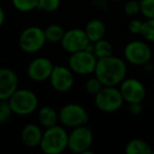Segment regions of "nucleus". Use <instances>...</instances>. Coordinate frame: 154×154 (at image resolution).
I'll return each mask as SVG.
<instances>
[{
	"label": "nucleus",
	"mask_w": 154,
	"mask_h": 154,
	"mask_svg": "<svg viewBox=\"0 0 154 154\" xmlns=\"http://www.w3.org/2000/svg\"><path fill=\"white\" fill-rule=\"evenodd\" d=\"M69 133L66 127L55 125L43 131L40 149L45 154H60L68 149Z\"/></svg>",
	"instance_id": "2"
},
{
	"label": "nucleus",
	"mask_w": 154,
	"mask_h": 154,
	"mask_svg": "<svg viewBox=\"0 0 154 154\" xmlns=\"http://www.w3.org/2000/svg\"><path fill=\"white\" fill-rule=\"evenodd\" d=\"M119 91L125 103H143L146 98L147 91L140 80L136 78H125L119 84Z\"/></svg>",
	"instance_id": "13"
},
{
	"label": "nucleus",
	"mask_w": 154,
	"mask_h": 154,
	"mask_svg": "<svg viewBox=\"0 0 154 154\" xmlns=\"http://www.w3.org/2000/svg\"><path fill=\"white\" fill-rule=\"evenodd\" d=\"M110 1H114V2H116V1H120V0H110Z\"/></svg>",
	"instance_id": "32"
},
{
	"label": "nucleus",
	"mask_w": 154,
	"mask_h": 154,
	"mask_svg": "<svg viewBox=\"0 0 154 154\" xmlns=\"http://www.w3.org/2000/svg\"><path fill=\"white\" fill-rule=\"evenodd\" d=\"M152 154H154V150H152Z\"/></svg>",
	"instance_id": "33"
},
{
	"label": "nucleus",
	"mask_w": 154,
	"mask_h": 154,
	"mask_svg": "<svg viewBox=\"0 0 154 154\" xmlns=\"http://www.w3.org/2000/svg\"><path fill=\"white\" fill-rule=\"evenodd\" d=\"M60 7V0H39L37 10L45 13H54Z\"/></svg>",
	"instance_id": "22"
},
{
	"label": "nucleus",
	"mask_w": 154,
	"mask_h": 154,
	"mask_svg": "<svg viewBox=\"0 0 154 154\" xmlns=\"http://www.w3.org/2000/svg\"><path fill=\"white\" fill-rule=\"evenodd\" d=\"M129 112L131 115L137 116L143 112V107H141V103H129Z\"/></svg>",
	"instance_id": "29"
},
{
	"label": "nucleus",
	"mask_w": 154,
	"mask_h": 154,
	"mask_svg": "<svg viewBox=\"0 0 154 154\" xmlns=\"http://www.w3.org/2000/svg\"><path fill=\"white\" fill-rule=\"evenodd\" d=\"M84 30L91 42H96L97 40L103 38L107 29H106V24L103 23V20L94 18V19L88 21Z\"/></svg>",
	"instance_id": "16"
},
{
	"label": "nucleus",
	"mask_w": 154,
	"mask_h": 154,
	"mask_svg": "<svg viewBox=\"0 0 154 154\" xmlns=\"http://www.w3.org/2000/svg\"><path fill=\"white\" fill-rule=\"evenodd\" d=\"M54 64L48 57H36L29 63L26 69V74L31 80L35 82H43L50 79L53 72Z\"/></svg>",
	"instance_id": "12"
},
{
	"label": "nucleus",
	"mask_w": 154,
	"mask_h": 154,
	"mask_svg": "<svg viewBox=\"0 0 154 154\" xmlns=\"http://www.w3.org/2000/svg\"><path fill=\"white\" fill-rule=\"evenodd\" d=\"M140 35L145 40L154 42V19H146L143 22Z\"/></svg>",
	"instance_id": "23"
},
{
	"label": "nucleus",
	"mask_w": 154,
	"mask_h": 154,
	"mask_svg": "<svg viewBox=\"0 0 154 154\" xmlns=\"http://www.w3.org/2000/svg\"><path fill=\"white\" fill-rule=\"evenodd\" d=\"M124 12L129 17H135L140 14V3L139 0H129L124 7Z\"/></svg>",
	"instance_id": "25"
},
{
	"label": "nucleus",
	"mask_w": 154,
	"mask_h": 154,
	"mask_svg": "<svg viewBox=\"0 0 154 154\" xmlns=\"http://www.w3.org/2000/svg\"><path fill=\"white\" fill-rule=\"evenodd\" d=\"M124 57L128 63L143 66L152 58V50L147 42L141 40H132L124 49Z\"/></svg>",
	"instance_id": "8"
},
{
	"label": "nucleus",
	"mask_w": 154,
	"mask_h": 154,
	"mask_svg": "<svg viewBox=\"0 0 154 154\" xmlns=\"http://www.w3.org/2000/svg\"><path fill=\"white\" fill-rule=\"evenodd\" d=\"M94 103L96 108L105 113H113L122 107L125 100L116 87L103 86L96 95H94Z\"/></svg>",
	"instance_id": "4"
},
{
	"label": "nucleus",
	"mask_w": 154,
	"mask_h": 154,
	"mask_svg": "<svg viewBox=\"0 0 154 154\" xmlns=\"http://www.w3.org/2000/svg\"><path fill=\"white\" fill-rule=\"evenodd\" d=\"M37 118H38L39 125L45 129L57 125V122L59 120L58 112L54 108L50 107V106H43V107H41L38 110Z\"/></svg>",
	"instance_id": "17"
},
{
	"label": "nucleus",
	"mask_w": 154,
	"mask_h": 154,
	"mask_svg": "<svg viewBox=\"0 0 154 154\" xmlns=\"http://www.w3.org/2000/svg\"><path fill=\"white\" fill-rule=\"evenodd\" d=\"M103 84L97 79V77H92V78H89L87 80L86 85H85V88H86V91L88 94L90 95H96L97 93L100 91V89L103 88Z\"/></svg>",
	"instance_id": "26"
},
{
	"label": "nucleus",
	"mask_w": 154,
	"mask_h": 154,
	"mask_svg": "<svg viewBox=\"0 0 154 154\" xmlns=\"http://www.w3.org/2000/svg\"><path fill=\"white\" fill-rule=\"evenodd\" d=\"M64 32H66V31H64L63 28H62L61 26H59V24H57V23L50 24L45 30L47 41H50V42H58V41H59L60 42Z\"/></svg>",
	"instance_id": "20"
},
{
	"label": "nucleus",
	"mask_w": 154,
	"mask_h": 154,
	"mask_svg": "<svg viewBox=\"0 0 154 154\" xmlns=\"http://www.w3.org/2000/svg\"><path fill=\"white\" fill-rule=\"evenodd\" d=\"M90 39L88 38L86 32L82 29H70L64 32L60 45L62 49L69 54H73L75 52L86 50L90 43Z\"/></svg>",
	"instance_id": "10"
},
{
	"label": "nucleus",
	"mask_w": 154,
	"mask_h": 154,
	"mask_svg": "<svg viewBox=\"0 0 154 154\" xmlns=\"http://www.w3.org/2000/svg\"><path fill=\"white\" fill-rule=\"evenodd\" d=\"M59 122L66 128H76V127L87 125L89 122V114L87 110L79 103H66L58 112Z\"/></svg>",
	"instance_id": "6"
},
{
	"label": "nucleus",
	"mask_w": 154,
	"mask_h": 154,
	"mask_svg": "<svg viewBox=\"0 0 154 154\" xmlns=\"http://www.w3.org/2000/svg\"><path fill=\"white\" fill-rule=\"evenodd\" d=\"M19 86V79L14 70L0 68V100H8Z\"/></svg>",
	"instance_id": "14"
},
{
	"label": "nucleus",
	"mask_w": 154,
	"mask_h": 154,
	"mask_svg": "<svg viewBox=\"0 0 154 154\" xmlns=\"http://www.w3.org/2000/svg\"><path fill=\"white\" fill-rule=\"evenodd\" d=\"M8 100L13 114L19 116H28L33 114L38 109L39 105L37 95L29 89L18 88Z\"/></svg>",
	"instance_id": "3"
},
{
	"label": "nucleus",
	"mask_w": 154,
	"mask_h": 154,
	"mask_svg": "<svg viewBox=\"0 0 154 154\" xmlns=\"http://www.w3.org/2000/svg\"><path fill=\"white\" fill-rule=\"evenodd\" d=\"M127 154H152V148L147 141L140 138H134L128 141L125 147Z\"/></svg>",
	"instance_id": "18"
},
{
	"label": "nucleus",
	"mask_w": 154,
	"mask_h": 154,
	"mask_svg": "<svg viewBox=\"0 0 154 154\" xmlns=\"http://www.w3.org/2000/svg\"><path fill=\"white\" fill-rule=\"evenodd\" d=\"M143 22L141 20L139 19H132L130 20L128 24V30L130 33L134 35H140L141 33V29H143Z\"/></svg>",
	"instance_id": "28"
},
{
	"label": "nucleus",
	"mask_w": 154,
	"mask_h": 154,
	"mask_svg": "<svg viewBox=\"0 0 154 154\" xmlns=\"http://www.w3.org/2000/svg\"><path fill=\"white\" fill-rule=\"evenodd\" d=\"M12 109L10 107L9 100H0V125L5 124L11 118Z\"/></svg>",
	"instance_id": "27"
},
{
	"label": "nucleus",
	"mask_w": 154,
	"mask_h": 154,
	"mask_svg": "<svg viewBox=\"0 0 154 154\" xmlns=\"http://www.w3.org/2000/svg\"><path fill=\"white\" fill-rule=\"evenodd\" d=\"M5 12L2 8L0 7V28L5 23Z\"/></svg>",
	"instance_id": "30"
},
{
	"label": "nucleus",
	"mask_w": 154,
	"mask_h": 154,
	"mask_svg": "<svg viewBox=\"0 0 154 154\" xmlns=\"http://www.w3.org/2000/svg\"><path fill=\"white\" fill-rule=\"evenodd\" d=\"M47 42L45 30L37 26L26 28L19 35L18 43L22 52L26 54H34L39 52Z\"/></svg>",
	"instance_id": "5"
},
{
	"label": "nucleus",
	"mask_w": 154,
	"mask_h": 154,
	"mask_svg": "<svg viewBox=\"0 0 154 154\" xmlns=\"http://www.w3.org/2000/svg\"><path fill=\"white\" fill-rule=\"evenodd\" d=\"M97 60L98 59L94 53L82 50L71 54L69 58V68L74 72V74L87 76L94 74Z\"/></svg>",
	"instance_id": "9"
},
{
	"label": "nucleus",
	"mask_w": 154,
	"mask_h": 154,
	"mask_svg": "<svg viewBox=\"0 0 154 154\" xmlns=\"http://www.w3.org/2000/svg\"><path fill=\"white\" fill-rule=\"evenodd\" d=\"M43 131L40 126L36 124H26L20 133L21 143L28 148H37L40 146Z\"/></svg>",
	"instance_id": "15"
},
{
	"label": "nucleus",
	"mask_w": 154,
	"mask_h": 154,
	"mask_svg": "<svg viewBox=\"0 0 154 154\" xmlns=\"http://www.w3.org/2000/svg\"><path fill=\"white\" fill-rule=\"evenodd\" d=\"M94 141V134L92 129L87 125L73 128L69 133L68 149L73 153L84 154L87 150H90Z\"/></svg>",
	"instance_id": "7"
},
{
	"label": "nucleus",
	"mask_w": 154,
	"mask_h": 154,
	"mask_svg": "<svg viewBox=\"0 0 154 154\" xmlns=\"http://www.w3.org/2000/svg\"><path fill=\"white\" fill-rule=\"evenodd\" d=\"M50 84L52 88L58 93L69 92L75 82L74 72L69 66H54L53 72L50 76Z\"/></svg>",
	"instance_id": "11"
},
{
	"label": "nucleus",
	"mask_w": 154,
	"mask_h": 154,
	"mask_svg": "<svg viewBox=\"0 0 154 154\" xmlns=\"http://www.w3.org/2000/svg\"><path fill=\"white\" fill-rule=\"evenodd\" d=\"M127 61L117 56H108L97 60L94 76L106 87H116L126 78Z\"/></svg>",
	"instance_id": "1"
},
{
	"label": "nucleus",
	"mask_w": 154,
	"mask_h": 154,
	"mask_svg": "<svg viewBox=\"0 0 154 154\" xmlns=\"http://www.w3.org/2000/svg\"><path fill=\"white\" fill-rule=\"evenodd\" d=\"M143 66V69H145L146 72H152V70H153V63L151 62V60L148 61L147 63H145Z\"/></svg>",
	"instance_id": "31"
},
{
	"label": "nucleus",
	"mask_w": 154,
	"mask_h": 154,
	"mask_svg": "<svg viewBox=\"0 0 154 154\" xmlns=\"http://www.w3.org/2000/svg\"><path fill=\"white\" fill-rule=\"evenodd\" d=\"M93 43H94L93 53H94V55L97 57V59H100V58H105V57H108V56L113 55V47H112L110 41L103 38Z\"/></svg>",
	"instance_id": "19"
},
{
	"label": "nucleus",
	"mask_w": 154,
	"mask_h": 154,
	"mask_svg": "<svg viewBox=\"0 0 154 154\" xmlns=\"http://www.w3.org/2000/svg\"><path fill=\"white\" fill-rule=\"evenodd\" d=\"M13 7L20 13H30L38 7L39 0H11Z\"/></svg>",
	"instance_id": "21"
},
{
	"label": "nucleus",
	"mask_w": 154,
	"mask_h": 154,
	"mask_svg": "<svg viewBox=\"0 0 154 154\" xmlns=\"http://www.w3.org/2000/svg\"><path fill=\"white\" fill-rule=\"evenodd\" d=\"M140 14L146 19H154V0H139Z\"/></svg>",
	"instance_id": "24"
}]
</instances>
